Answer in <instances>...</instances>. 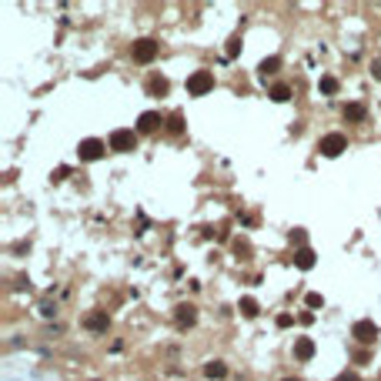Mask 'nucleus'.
Wrapping results in <instances>:
<instances>
[{"label": "nucleus", "mask_w": 381, "mask_h": 381, "mask_svg": "<svg viewBox=\"0 0 381 381\" xmlns=\"http://www.w3.org/2000/svg\"><path fill=\"white\" fill-rule=\"evenodd\" d=\"M378 334H381V328L375 321H368V318H361V321L351 324V338L361 341V344H375L378 341Z\"/></svg>", "instance_id": "obj_5"}, {"label": "nucleus", "mask_w": 381, "mask_h": 381, "mask_svg": "<svg viewBox=\"0 0 381 381\" xmlns=\"http://www.w3.org/2000/svg\"><path fill=\"white\" fill-rule=\"evenodd\" d=\"M285 381H301V378H285Z\"/></svg>", "instance_id": "obj_31"}, {"label": "nucleus", "mask_w": 381, "mask_h": 381, "mask_svg": "<svg viewBox=\"0 0 381 381\" xmlns=\"http://www.w3.org/2000/svg\"><path fill=\"white\" fill-rule=\"evenodd\" d=\"M371 77H375V80H381V57L371 60Z\"/></svg>", "instance_id": "obj_25"}, {"label": "nucleus", "mask_w": 381, "mask_h": 381, "mask_svg": "<svg viewBox=\"0 0 381 381\" xmlns=\"http://www.w3.org/2000/svg\"><path fill=\"white\" fill-rule=\"evenodd\" d=\"M314 261H318V254H314L311 248H298V251H294V264L301 267V271H311Z\"/></svg>", "instance_id": "obj_12"}, {"label": "nucleus", "mask_w": 381, "mask_h": 381, "mask_svg": "<svg viewBox=\"0 0 381 381\" xmlns=\"http://www.w3.org/2000/svg\"><path fill=\"white\" fill-rule=\"evenodd\" d=\"M164 124H167V131H171V134H184V114H181V111L167 114V117H164Z\"/></svg>", "instance_id": "obj_18"}, {"label": "nucleus", "mask_w": 381, "mask_h": 381, "mask_svg": "<svg viewBox=\"0 0 381 381\" xmlns=\"http://www.w3.org/2000/svg\"><path fill=\"white\" fill-rule=\"evenodd\" d=\"M238 311H241L244 318H258V314H261V308H258L254 298H241V301H238Z\"/></svg>", "instance_id": "obj_16"}, {"label": "nucleus", "mask_w": 381, "mask_h": 381, "mask_svg": "<svg viewBox=\"0 0 381 381\" xmlns=\"http://www.w3.org/2000/svg\"><path fill=\"white\" fill-rule=\"evenodd\" d=\"M144 91H147V97H167L171 80H167L164 74H151V77H147V84H144Z\"/></svg>", "instance_id": "obj_8"}, {"label": "nucleus", "mask_w": 381, "mask_h": 381, "mask_svg": "<svg viewBox=\"0 0 381 381\" xmlns=\"http://www.w3.org/2000/svg\"><path fill=\"white\" fill-rule=\"evenodd\" d=\"M194 321H197V308H194V305H188V301H184V305L174 308V324H177L181 331H184V328H190Z\"/></svg>", "instance_id": "obj_9"}, {"label": "nucleus", "mask_w": 381, "mask_h": 381, "mask_svg": "<svg viewBox=\"0 0 381 381\" xmlns=\"http://www.w3.org/2000/svg\"><path fill=\"white\" fill-rule=\"evenodd\" d=\"M161 124H164L161 111H144V114L137 117V131H141V134H154Z\"/></svg>", "instance_id": "obj_10"}, {"label": "nucleus", "mask_w": 381, "mask_h": 381, "mask_svg": "<svg viewBox=\"0 0 381 381\" xmlns=\"http://www.w3.org/2000/svg\"><path fill=\"white\" fill-rule=\"evenodd\" d=\"M80 328H84V331H94V334H107L111 318H107V311H91V314H84Z\"/></svg>", "instance_id": "obj_7"}, {"label": "nucleus", "mask_w": 381, "mask_h": 381, "mask_svg": "<svg viewBox=\"0 0 381 381\" xmlns=\"http://www.w3.org/2000/svg\"><path fill=\"white\" fill-rule=\"evenodd\" d=\"M67 174H71V167H57V171H54V181H64Z\"/></svg>", "instance_id": "obj_30"}, {"label": "nucleus", "mask_w": 381, "mask_h": 381, "mask_svg": "<svg viewBox=\"0 0 381 381\" xmlns=\"http://www.w3.org/2000/svg\"><path fill=\"white\" fill-rule=\"evenodd\" d=\"M305 238H308V234H305L301 228H294V231H291V241H294V244H301V248H305Z\"/></svg>", "instance_id": "obj_24"}, {"label": "nucleus", "mask_w": 381, "mask_h": 381, "mask_svg": "<svg viewBox=\"0 0 381 381\" xmlns=\"http://www.w3.org/2000/svg\"><path fill=\"white\" fill-rule=\"evenodd\" d=\"M40 318H54V314H57V305H54V301H40Z\"/></svg>", "instance_id": "obj_22"}, {"label": "nucleus", "mask_w": 381, "mask_h": 381, "mask_svg": "<svg viewBox=\"0 0 381 381\" xmlns=\"http://www.w3.org/2000/svg\"><path fill=\"white\" fill-rule=\"evenodd\" d=\"M231 248H234V254H238L241 261H244V258H251V244L244 241V238H234V244H231Z\"/></svg>", "instance_id": "obj_19"}, {"label": "nucleus", "mask_w": 381, "mask_h": 381, "mask_svg": "<svg viewBox=\"0 0 381 381\" xmlns=\"http://www.w3.org/2000/svg\"><path fill=\"white\" fill-rule=\"evenodd\" d=\"M107 147L117 154H131L137 151V131H131V127H117V131H111V137H107Z\"/></svg>", "instance_id": "obj_1"}, {"label": "nucleus", "mask_w": 381, "mask_h": 381, "mask_svg": "<svg viewBox=\"0 0 381 381\" xmlns=\"http://www.w3.org/2000/svg\"><path fill=\"white\" fill-rule=\"evenodd\" d=\"M305 305L311 308V311H318V308H324V298L318 294V291H308V294H305Z\"/></svg>", "instance_id": "obj_20"}, {"label": "nucleus", "mask_w": 381, "mask_h": 381, "mask_svg": "<svg viewBox=\"0 0 381 381\" xmlns=\"http://www.w3.org/2000/svg\"><path fill=\"white\" fill-rule=\"evenodd\" d=\"M364 117H368V107H364V104H348V107H344V120H351V124H361Z\"/></svg>", "instance_id": "obj_14"}, {"label": "nucleus", "mask_w": 381, "mask_h": 381, "mask_svg": "<svg viewBox=\"0 0 381 381\" xmlns=\"http://www.w3.org/2000/svg\"><path fill=\"white\" fill-rule=\"evenodd\" d=\"M204 378H211V381L228 378V364H224V361H208V364H204Z\"/></svg>", "instance_id": "obj_13"}, {"label": "nucleus", "mask_w": 381, "mask_h": 381, "mask_svg": "<svg viewBox=\"0 0 381 381\" xmlns=\"http://www.w3.org/2000/svg\"><path fill=\"white\" fill-rule=\"evenodd\" d=\"M298 321H301V324H311V321H314V311H301V314H298Z\"/></svg>", "instance_id": "obj_27"}, {"label": "nucleus", "mask_w": 381, "mask_h": 381, "mask_svg": "<svg viewBox=\"0 0 381 381\" xmlns=\"http://www.w3.org/2000/svg\"><path fill=\"white\" fill-rule=\"evenodd\" d=\"M294 321V318H291V314H278V328H287V324Z\"/></svg>", "instance_id": "obj_29"}, {"label": "nucleus", "mask_w": 381, "mask_h": 381, "mask_svg": "<svg viewBox=\"0 0 381 381\" xmlns=\"http://www.w3.org/2000/svg\"><path fill=\"white\" fill-rule=\"evenodd\" d=\"M348 151V137L338 131H331V134H324L321 141H318V154H324V157H338V154Z\"/></svg>", "instance_id": "obj_3"}, {"label": "nucleus", "mask_w": 381, "mask_h": 381, "mask_svg": "<svg viewBox=\"0 0 381 381\" xmlns=\"http://www.w3.org/2000/svg\"><path fill=\"white\" fill-rule=\"evenodd\" d=\"M294 358H298V361H311V358H314V341H311V338H298V341H294Z\"/></svg>", "instance_id": "obj_11"}, {"label": "nucleus", "mask_w": 381, "mask_h": 381, "mask_svg": "<svg viewBox=\"0 0 381 381\" xmlns=\"http://www.w3.org/2000/svg\"><path fill=\"white\" fill-rule=\"evenodd\" d=\"M238 54H241V34H234L228 40V57H238Z\"/></svg>", "instance_id": "obj_23"}, {"label": "nucleus", "mask_w": 381, "mask_h": 381, "mask_svg": "<svg viewBox=\"0 0 381 381\" xmlns=\"http://www.w3.org/2000/svg\"><path fill=\"white\" fill-rule=\"evenodd\" d=\"M355 361H358V364H368V361H371V355H368V351H355Z\"/></svg>", "instance_id": "obj_28"}, {"label": "nucleus", "mask_w": 381, "mask_h": 381, "mask_svg": "<svg viewBox=\"0 0 381 381\" xmlns=\"http://www.w3.org/2000/svg\"><path fill=\"white\" fill-rule=\"evenodd\" d=\"M258 71H261V77H271V74H278V71H281V57H264L261 60V67H258Z\"/></svg>", "instance_id": "obj_17"}, {"label": "nucleus", "mask_w": 381, "mask_h": 381, "mask_svg": "<svg viewBox=\"0 0 381 381\" xmlns=\"http://www.w3.org/2000/svg\"><path fill=\"white\" fill-rule=\"evenodd\" d=\"M104 151H107V144H104V141H97V137H87V141H80V144H77V157H80V161H100Z\"/></svg>", "instance_id": "obj_6"}, {"label": "nucleus", "mask_w": 381, "mask_h": 381, "mask_svg": "<svg viewBox=\"0 0 381 381\" xmlns=\"http://www.w3.org/2000/svg\"><path fill=\"white\" fill-rule=\"evenodd\" d=\"M214 91V74L211 71H194V74L188 77V94L190 97H204Z\"/></svg>", "instance_id": "obj_4"}, {"label": "nucleus", "mask_w": 381, "mask_h": 381, "mask_svg": "<svg viewBox=\"0 0 381 381\" xmlns=\"http://www.w3.org/2000/svg\"><path fill=\"white\" fill-rule=\"evenodd\" d=\"M94 381H97V378H94Z\"/></svg>", "instance_id": "obj_32"}, {"label": "nucleus", "mask_w": 381, "mask_h": 381, "mask_svg": "<svg viewBox=\"0 0 381 381\" xmlns=\"http://www.w3.org/2000/svg\"><path fill=\"white\" fill-rule=\"evenodd\" d=\"M291 94H294V91H291V84H274V87L267 91V97H271V100H278V104L291 100Z\"/></svg>", "instance_id": "obj_15"}, {"label": "nucleus", "mask_w": 381, "mask_h": 381, "mask_svg": "<svg viewBox=\"0 0 381 381\" xmlns=\"http://www.w3.org/2000/svg\"><path fill=\"white\" fill-rule=\"evenodd\" d=\"M321 94H338V80H334V77H321Z\"/></svg>", "instance_id": "obj_21"}, {"label": "nucleus", "mask_w": 381, "mask_h": 381, "mask_svg": "<svg viewBox=\"0 0 381 381\" xmlns=\"http://www.w3.org/2000/svg\"><path fill=\"white\" fill-rule=\"evenodd\" d=\"M157 54H161V44L154 37H141V40H134V47H131L134 64H151Z\"/></svg>", "instance_id": "obj_2"}, {"label": "nucleus", "mask_w": 381, "mask_h": 381, "mask_svg": "<svg viewBox=\"0 0 381 381\" xmlns=\"http://www.w3.org/2000/svg\"><path fill=\"white\" fill-rule=\"evenodd\" d=\"M334 381H361V378H358L355 371H341V375H338V378H334Z\"/></svg>", "instance_id": "obj_26"}]
</instances>
